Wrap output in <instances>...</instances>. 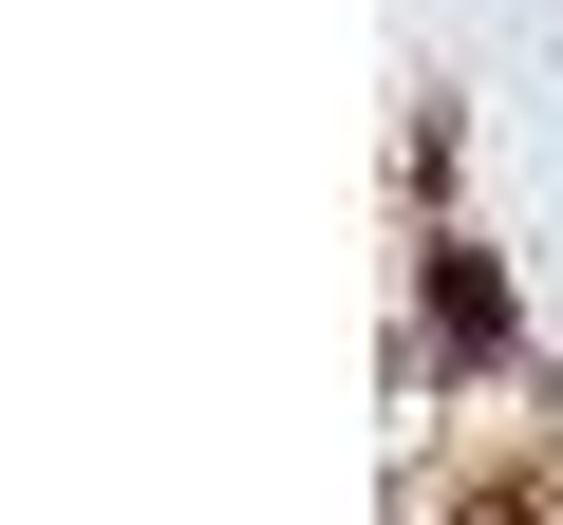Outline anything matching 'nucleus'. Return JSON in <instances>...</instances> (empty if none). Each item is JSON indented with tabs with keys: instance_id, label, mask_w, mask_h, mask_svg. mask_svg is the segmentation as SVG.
I'll return each instance as SVG.
<instances>
[{
	"instance_id": "obj_2",
	"label": "nucleus",
	"mask_w": 563,
	"mask_h": 525,
	"mask_svg": "<svg viewBox=\"0 0 563 525\" xmlns=\"http://www.w3.org/2000/svg\"><path fill=\"white\" fill-rule=\"evenodd\" d=\"M451 525H563V469H451Z\"/></svg>"
},
{
	"instance_id": "obj_1",
	"label": "nucleus",
	"mask_w": 563,
	"mask_h": 525,
	"mask_svg": "<svg viewBox=\"0 0 563 525\" xmlns=\"http://www.w3.org/2000/svg\"><path fill=\"white\" fill-rule=\"evenodd\" d=\"M432 338H451V357H507V282H488L470 244H432Z\"/></svg>"
}]
</instances>
